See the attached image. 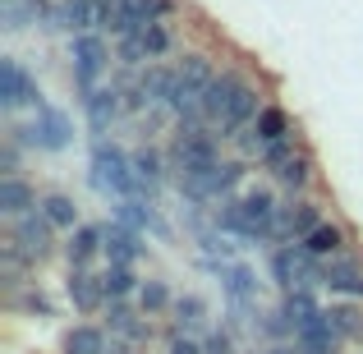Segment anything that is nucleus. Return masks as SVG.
Masks as SVG:
<instances>
[{
	"mask_svg": "<svg viewBox=\"0 0 363 354\" xmlns=\"http://www.w3.org/2000/svg\"><path fill=\"white\" fill-rule=\"evenodd\" d=\"M92 184L106 198H138V179H133V157H124L116 143H101L92 148Z\"/></svg>",
	"mask_w": 363,
	"mask_h": 354,
	"instance_id": "nucleus-1",
	"label": "nucleus"
},
{
	"mask_svg": "<svg viewBox=\"0 0 363 354\" xmlns=\"http://www.w3.org/2000/svg\"><path fill=\"white\" fill-rule=\"evenodd\" d=\"M69 79H74V92H79V101L83 97H92V92L101 88V74H106V65H111V51H106V42H101L97 33H79V37H69Z\"/></svg>",
	"mask_w": 363,
	"mask_h": 354,
	"instance_id": "nucleus-2",
	"label": "nucleus"
},
{
	"mask_svg": "<svg viewBox=\"0 0 363 354\" xmlns=\"http://www.w3.org/2000/svg\"><path fill=\"white\" fill-rule=\"evenodd\" d=\"M69 120L60 116L55 106H37V120L28 124H14L9 129V138H18V143H28V148H42V152H60V148H69Z\"/></svg>",
	"mask_w": 363,
	"mask_h": 354,
	"instance_id": "nucleus-3",
	"label": "nucleus"
},
{
	"mask_svg": "<svg viewBox=\"0 0 363 354\" xmlns=\"http://www.w3.org/2000/svg\"><path fill=\"white\" fill-rule=\"evenodd\" d=\"M9 239H14L33 262H46V258L55 253V226L42 216V207H33V212H23L18 221H9Z\"/></svg>",
	"mask_w": 363,
	"mask_h": 354,
	"instance_id": "nucleus-4",
	"label": "nucleus"
},
{
	"mask_svg": "<svg viewBox=\"0 0 363 354\" xmlns=\"http://www.w3.org/2000/svg\"><path fill=\"white\" fill-rule=\"evenodd\" d=\"M0 106L18 111V106H46L42 88L33 83V74L14 60V55H0Z\"/></svg>",
	"mask_w": 363,
	"mask_h": 354,
	"instance_id": "nucleus-5",
	"label": "nucleus"
},
{
	"mask_svg": "<svg viewBox=\"0 0 363 354\" xmlns=\"http://www.w3.org/2000/svg\"><path fill=\"white\" fill-rule=\"evenodd\" d=\"M318 226H322L318 203H313V198H294V203H285L281 216H276V239H285V244H303Z\"/></svg>",
	"mask_w": 363,
	"mask_h": 354,
	"instance_id": "nucleus-6",
	"label": "nucleus"
},
{
	"mask_svg": "<svg viewBox=\"0 0 363 354\" xmlns=\"http://www.w3.org/2000/svg\"><path fill=\"white\" fill-rule=\"evenodd\" d=\"M257 88L244 79V88L235 92V101H230V111H225L221 120H216V138H240V133L253 129V120H257Z\"/></svg>",
	"mask_w": 363,
	"mask_h": 354,
	"instance_id": "nucleus-7",
	"label": "nucleus"
},
{
	"mask_svg": "<svg viewBox=\"0 0 363 354\" xmlns=\"http://www.w3.org/2000/svg\"><path fill=\"white\" fill-rule=\"evenodd\" d=\"M322 285L331 294H350V299H363V262L359 258H327L322 262Z\"/></svg>",
	"mask_w": 363,
	"mask_h": 354,
	"instance_id": "nucleus-8",
	"label": "nucleus"
},
{
	"mask_svg": "<svg viewBox=\"0 0 363 354\" xmlns=\"http://www.w3.org/2000/svg\"><path fill=\"white\" fill-rule=\"evenodd\" d=\"M221 285H225V299H230V309L235 313H248L253 309V299H257V276H253V267H244V262H221Z\"/></svg>",
	"mask_w": 363,
	"mask_h": 354,
	"instance_id": "nucleus-9",
	"label": "nucleus"
},
{
	"mask_svg": "<svg viewBox=\"0 0 363 354\" xmlns=\"http://www.w3.org/2000/svg\"><path fill=\"white\" fill-rule=\"evenodd\" d=\"M97 253H106V226H79V231H69V244H65L69 272H88Z\"/></svg>",
	"mask_w": 363,
	"mask_h": 354,
	"instance_id": "nucleus-10",
	"label": "nucleus"
},
{
	"mask_svg": "<svg viewBox=\"0 0 363 354\" xmlns=\"http://www.w3.org/2000/svg\"><path fill=\"white\" fill-rule=\"evenodd\" d=\"M120 111H124V97H120L116 83H101V88L92 92V97H83V116H88L92 133H106L111 124L120 120Z\"/></svg>",
	"mask_w": 363,
	"mask_h": 354,
	"instance_id": "nucleus-11",
	"label": "nucleus"
},
{
	"mask_svg": "<svg viewBox=\"0 0 363 354\" xmlns=\"http://www.w3.org/2000/svg\"><path fill=\"white\" fill-rule=\"evenodd\" d=\"M37 203H42V198H37V189L28 184L23 175H0V216L18 221V216L33 212Z\"/></svg>",
	"mask_w": 363,
	"mask_h": 354,
	"instance_id": "nucleus-12",
	"label": "nucleus"
},
{
	"mask_svg": "<svg viewBox=\"0 0 363 354\" xmlns=\"http://www.w3.org/2000/svg\"><path fill=\"white\" fill-rule=\"evenodd\" d=\"M244 88V74H235V70H221L212 79V88H207V97H203V120L207 124H216L230 111V101H235V92Z\"/></svg>",
	"mask_w": 363,
	"mask_h": 354,
	"instance_id": "nucleus-13",
	"label": "nucleus"
},
{
	"mask_svg": "<svg viewBox=\"0 0 363 354\" xmlns=\"http://www.w3.org/2000/svg\"><path fill=\"white\" fill-rule=\"evenodd\" d=\"M65 294H69L74 313H97L101 304H106L101 276H92V272H69V281H65Z\"/></svg>",
	"mask_w": 363,
	"mask_h": 354,
	"instance_id": "nucleus-14",
	"label": "nucleus"
},
{
	"mask_svg": "<svg viewBox=\"0 0 363 354\" xmlns=\"http://www.w3.org/2000/svg\"><path fill=\"white\" fill-rule=\"evenodd\" d=\"M106 331H111L116 341H133V345L152 336V327H147V322H138V313H133L124 299H111V304H106Z\"/></svg>",
	"mask_w": 363,
	"mask_h": 354,
	"instance_id": "nucleus-15",
	"label": "nucleus"
},
{
	"mask_svg": "<svg viewBox=\"0 0 363 354\" xmlns=\"http://www.w3.org/2000/svg\"><path fill=\"white\" fill-rule=\"evenodd\" d=\"M133 179H138V198H147L161 189V179H166V161H161L157 148H138L133 152Z\"/></svg>",
	"mask_w": 363,
	"mask_h": 354,
	"instance_id": "nucleus-16",
	"label": "nucleus"
},
{
	"mask_svg": "<svg viewBox=\"0 0 363 354\" xmlns=\"http://www.w3.org/2000/svg\"><path fill=\"white\" fill-rule=\"evenodd\" d=\"M33 267H37V262L14 244V239H0V281H5L14 294L28 285V272H33Z\"/></svg>",
	"mask_w": 363,
	"mask_h": 354,
	"instance_id": "nucleus-17",
	"label": "nucleus"
},
{
	"mask_svg": "<svg viewBox=\"0 0 363 354\" xmlns=\"http://www.w3.org/2000/svg\"><path fill=\"white\" fill-rule=\"evenodd\" d=\"M133 88L143 92V101H147V106H170L175 70H170V65H147V70L138 74V83H133Z\"/></svg>",
	"mask_w": 363,
	"mask_h": 354,
	"instance_id": "nucleus-18",
	"label": "nucleus"
},
{
	"mask_svg": "<svg viewBox=\"0 0 363 354\" xmlns=\"http://www.w3.org/2000/svg\"><path fill=\"white\" fill-rule=\"evenodd\" d=\"M143 235L138 231H129V226H106V258H111V267H133V258L143 253Z\"/></svg>",
	"mask_w": 363,
	"mask_h": 354,
	"instance_id": "nucleus-19",
	"label": "nucleus"
},
{
	"mask_svg": "<svg viewBox=\"0 0 363 354\" xmlns=\"http://www.w3.org/2000/svg\"><path fill=\"white\" fill-rule=\"evenodd\" d=\"M272 175H276V184H285L290 194H303V189L313 184V175H318V170H313V157H308V152H303V148H294L290 157H285L281 166L272 170Z\"/></svg>",
	"mask_w": 363,
	"mask_h": 354,
	"instance_id": "nucleus-20",
	"label": "nucleus"
},
{
	"mask_svg": "<svg viewBox=\"0 0 363 354\" xmlns=\"http://www.w3.org/2000/svg\"><path fill=\"white\" fill-rule=\"evenodd\" d=\"M253 138L262 143V148H272V143H281V138H294L290 116H285L281 106H262V111H257V120H253Z\"/></svg>",
	"mask_w": 363,
	"mask_h": 354,
	"instance_id": "nucleus-21",
	"label": "nucleus"
},
{
	"mask_svg": "<svg viewBox=\"0 0 363 354\" xmlns=\"http://www.w3.org/2000/svg\"><path fill=\"white\" fill-rule=\"evenodd\" d=\"M345 239H350V235L340 231L336 221H322L318 231L303 239V248H308L313 258H322V262H327V258H340V253H345Z\"/></svg>",
	"mask_w": 363,
	"mask_h": 354,
	"instance_id": "nucleus-22",
	"label": "nucleus"
},
{
	"mask_svg": "<svg viewBox=\"0 0 363 354\" xmlns=\"http://www.w3.org/2000/svg\"><path fill=\"white\" fill-rule=\"evenodd\" d=\"M65 354H111V341H106V331L101 327H69L65 331V345H60Z\"/></svg>",
	"mask_w": 363,
	"mask_h": 354,
	"instance_id": "nucleus-23",
	"label": "nucleus"
},
{
	"mask_svg": "<svg viewBox=\"0 0 363 354\" xmlns=\"http://www.w3.org/2000/svg\"><path fill=\"white\" fill-rule=\"evenodd\" d=\"M37 207H42V216L55 226V231H79V207H74L69 194H46Z\"/></svg>",
	"mask_w": 363,
	"mask_h": 354,
	"instance_id": "nucleus-24",
	"label": "nucleus"
},
{
	"mask_svg": "<svg viewBox=\"0 0 363 354\" xmlns=\"http://www.w3.org/2000/svg\"><path fill=\"white\" fill-rule=\"evenodd\" d=\"M138 309L147 313V318H157V313H170V309H175V294H170V285L161 281V276L143 281V290H138Z\"/></svg>",
	"mask_w": 363,
	"mask_h": 354,
	"instance_id": "nucleus-25",
	"label": "nucleus"
},
{
	"mask_svg": "<svg viewBox=\"0 0 363 354\" xmlns=\"http://www.w3.org/2000/svg\"><path fill=\"white\" fill-rule=\"evenodd\" d=\"M170 313H175V331H189V336H194L198 327H207V304L198 299V294H179Z\"/></svg>",
	"mask_w": 363,
	"mask_h": 354,
	"instance_id": "nucleus-26",
	"label": "nucleus"
},
{
	"mask_svg": "<svg viewBox=\"0 0 363 354\" xmlns=\"http://www.w3.org/2000/svg\"><path fill=\"white\" fill-rule=\"evenodd\" d=\"M322 313H327L331 331H336L340 341H354V336H363V313L354 309V304H331V309H322Z\"/></svg>",
	"mask_w": 363,
	"mask_h": 354,
	"instance_id": "nucleus-27",
	"label": "nucleus"
},
{
	"mask_svg": "<svg viewBox=\"0 0 363 354\" xmlns=\"http://www.w3.org/2000/svg\"><path fill=\"white\" fill-rule=\"evenodd\" d=\"M101 290H106V304H111V299H129V294H138L143 285H138V276H133L129 267H106V272H101Z\"/></svg>",
	"mask_w": 363,
	"mask_h": 354,
	"instance_id": "nucleus-28",
	"label": "nucleus"
},
{
	"mask_svg": "<svg viewBox=\"0 0 363 354\" xmlns=\"http://www.w3.org/2000/svg\"><path fill=\"white\" fill-rule=\"evenodd\" d=\"M281 313L290 318V327H299V322H308V318H318V299H313V290H285V299H281Z\"/></svg>",
	"mask_w": 363,
	"mask_h": 354,
	"instance_id": "nucleus-29",
	"label": "nucleus"
},
{
	"mask_svg": "<svg viewBox=\"0 0 363 354\" xmlns=\"http://www.w3.org/2000/svg\"><path fill=\"white\" fill-rule=\"evenodd\" d=\"M143 46H147V55H152V65H157L161 60V55H166L170 51V46H175V33H170V28L166 23H147V28H143Z\"/></svg>",
	"mask_w": 363,
	"mask_h": 354,
	"instance_id": "nucleus-30",
	"label": "nucleus"
},
{
	"mask_svg": "<svg viewBox=\"0 0 363 354\" xmlns=\"http://www.w3.org/2000/svg\"><path fill=\"white\" fill-rule=\"evenodd\" d=\"M116 55H120V65H129V70H147V65H152V55H147V46H143V37H138V33L120 37Z\"/></svg>",
	"mask_w": 363,
	"mask_h": 354,
	"instance_id": "nucleus-31",
	"label": "nucleus"
},
{
	"mask_svg": "<svg viewBox=\"0 0 363 354\" xmlns=\"http://www.w3.org/2000/svg\"><path fill=\"white\" fill-rule=\"evenodd\" d=\"M9 309H28V313H42V318H51V299H46L42 290H18L14 299H9Z\"/></svg>",
	"mask_w": 363,
	"mask_h": 354,
	"instance_id": "nucleus-32",
	"label": "nucleus"
},
{
	"mask_svg": "<svg viewBox=\"0 0 363 354\" xmlns=\"http://www.w3.org/2000/svg\"><path fill=\"white\" fill-rule=\"evenodd\" d=\"M18 161H23V143L5 133V143H0V170H5V175H18Z\"/></svg>",
	"mask_w": 363,
	"mask_h": 354,
	"instance_id": "nucleus-33",
	"label": "nucleus"
},
{
	"mask_svg": "<svg viewBox=\"0 0 363 354\" xmlns=\"http://www.w3.org/2000/svg\"><path fill=\"white\" fill-rule=\"evenodd\" d=\"M166 354H207V345L198 336H189V331H175V336L166 341Z\"/></svg>",
	"mask_w": 363,
	"mask_h": 354,
	"instance_id": "nucleus-34",
	"label": "nucleus"
},
{
	"mask_svg": "<svg viewBox=\"0 0 363 354\" xmlns=\"http://www.w3.org/2000/svg\"><path fill=\"white\" fill-rule=\"evenodd\" d=\"M294 148H299V143H294V138H281V143H272V148H262V157H257V161H262L267 170H276V166H281V161L290 157Z\"/></svg>",
	"mask_w": 363,
	"mask_h": 354,
	"instance_id": "nucleus-35",
	"label": "nucleus"
},
{
	"mask_svg": "<svg viewBox=\"0 0 363 354\" xmlns=\"http://www.w3.org/2000/svg\"><path fill=\"white\" fill-rule=\"evenodd\" d=\"M207 354H235V341H230V331H212V336L203 341Z\"/></svg>",
	"mask_w": 363,
	"mask_h": 354,
	"instance_id": "nucleus-36",
	"label": "nucleus"
}]
</instances>
